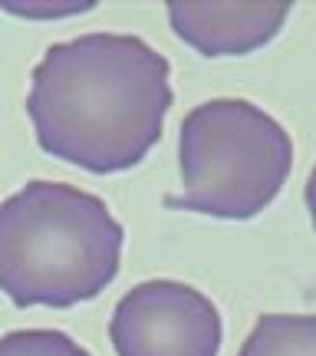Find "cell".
<instances>
[{"mask_svg":"<svg viewBox=\"0 0 316 356\" xmlns=\"http://www.w3.org/2000/svg\"><path fill=\"white\" fill-rule=\"evenodd\" d=\"M172 102V63L142 37L83 33L47 47L30 76L26 115L47 155L115 175L155 149Z\"/></svg>","mask_w":316,"mask_h":356,"instance_id":"obj_1","label":"cell"},{"mask_svg":"<svg viewBox=\"0 0 316 356\" xmlns=\"http://www.w3.org/2000/svg\"><path fill=\"white\" fill-rule=\"evenodd\" d=\"M126 231L99 195L66 181H26L0 202V293L13 307L96 300L122 267Z\"/></svg>","mask_w":316,"mask_h":356,"instance_id":"obj_2","label":"cell"},{"mask_svg":"<svg viewBox=\"0 0 316 356\" xmlns=\"http://www.w3.org/2000/svg\"><path fill=\"white\" fill-rule=\"evenodd\" d=\"M290 132L251 99H208L181 119L178 172L181 195L168 208L224 221H251L290 178Z\"/></svg>","mask_w":316,"mask_h":356,"instance_id":"obj_3","label":"cell"},{"mask_svg":"<svg viewBox=\"0 0 316 356\" xmlns=\"http://www.w3.org/2000/svg\"><path fill=\"white\" fill-rule=\"evenodd\" d=\"M115 356H217L224 323L217 304L185 280L135 284L109 320Z\"/></svg>","mask_w":316,"mask_h":356,"instance_id":"obj_4","label":"cell"},{"mask_svg":"<svg viewBox=\"0 0 316 356\" xmlns=\"http://www.w3.org/2000/svg\"><path fill=\"white\" fill-rule=\"evenodd\" d=\"M290 3H168L178 40L201 56H247L280 33Z\"/></svg>","mask_w":316,"mask_h":356,"instance_id":"obj_5","label":"cell"},{"mask_svg":"<svg viewBox=\"0 0 316 356\" xmlns=\"http://www.w3.org/2000/svg\"><path fill=\"white\" fill-rule=\"evenodd\" d=\"M238 356H316V314H264Z\"/></svg>","mask_w":316,"mask_h":356,"instance_id":"obj_6","label":"cell"},{"mask_svg":"<svg viewBox=\"0 0 316 356\" xmlns=\"http://www.w3.org/2000/svg\"><path fill=\"white\" fill-rule=\"evenodd\" d=\"M0 356H92L63 330H10L0 337Z\"/></svg>","mask_w":316,"mask_h":356,"instance_id":"obj_7","label":"cell"},{"mask_svg":"<svg viewBox=\"0 0 316 356\" xmlns=\"http://www.w3.org/2000/svg\"><path fill=\"white\" fill-rule=\"evenodd\" d=\"M10 13H20V17H69V13H83L92 10V3H73V7H7Z\"/></svg>","mask_w":316,"mask_h":356,"instance_id":"obj_8","label":"cell"},{"mask_svg":"<svg viewBox=\"0 0 316 356\" xmlns=\"http://www.w3.org/2000/svg\"><path fill=\"white\" fill-rule=\"evenodd\" d=\"M303 198H306V211H310V221H313V231H316V165L310 172V178H306Z\"/></svg>","mask_w":316,"mask_h":356,"instance_id":"obj_9","label":"cell"}]
</instances>
